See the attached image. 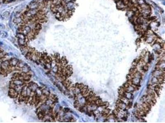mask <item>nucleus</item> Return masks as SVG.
<instances>
[{"label":"nucleus","instance_id":"f03ea898","mask_svg":"<svg viewBox=\"0 0 165 123\" xmlns=\"http://www.w3.org/2000/svg\"><path fill=\"white\" fill-rule=\"evenodd\" d=\"M9 61H10V65L12 67H16L19 62V60L16 58L11 59Z\"/></svg>","mask_w":165,"mask_h":123},{"label":"nucleus","instance_id":"423d86ee","mask_svg":"<svg viewBox=\"0 0 165 123\" xmlns=\"http://www.w3.org/2000/svg\"><path fill=\"white\" fill-rule=\"evenodd\" d=\"M140 41H141L140 39H137V40H136V44H137V45H138V46L140 45Z\"/></svg>","mask_w":165,"mask_h":123},{"label":"nucleus","instance_id":"f257e3e1","mask_svg":"<svg viewBox=\"0 0 165 123\" xmlns=\"http://www.w3.org/2000/svg\"><path fill=\"white\" fill-rule=\"evenodd\" d=\"M116 3V6L118 9L121 10H126L127 7L124 5V3H123L121 0H120L118 1Z\"/></svg>","mask_w":165,"mask_h":123},{"label":"nucleus","instance_id":"20e7f679","mask_svg":"<svg viewBox=\"0 0 165 123\" xmlns=\"http://www.w3.org/2000/svg\"><path fill=\"white\" fill-rule=\"evenodd\" d=\"M8 36V34L6 32L0 31V37H6Z\"/></svg>","mask_w":165,"mask_h":123},{"label":"nucleus","instance_id":"7ed1b4c3","mask_svg":"<svg viewBox=\"0 0 165 123\" xmlns=\"http://www.w3.org/2000/svg\"><path fill=\"white\" fill-rule=\"evenodd\" d=\"M42 94L45 95L47 97H49V96L50 95V92L49 91H48V90H47V89H42Z\"/></svg>","mask_w":165,"mask_h":123},{"label":"nucleus","instance_id":"39448f33","mask_svg":"<svg viewBox=\"0 0 165 123\" xmlns=\"http://www.w3.org/2000/svg\"><path fill=\"white\" fill-rule=\"evenodd\" d=\"M10 15V12L8 11H6L5 12H3V16L4 18H6L8 17Z\"/></svg>","mask_w":165,"mask_h":123},{"label":"nucleus","instance_id":"6e6552de","mask_svg":"<svg viewBox=\"0 0 165 123\" xmlns=\"http://www.w3.org/2000/svg\"><path fill=\"white\" fill-rule=\"evenodd\" d=\"M4 28V26H3V25L0 24V28Z\"/></svg>","mask_w":165,"mask_h":123},{"label":"nucleus","instance_id":"0eeeda50","mask_svg":"<svg viewBox=\"0 0 165 123\" xmlns=\"http://www.w3.org/2000/svg\"><path fill=\"white\" fill-rule=\"evenodd\" d=\"M69 109H68V108H65V109H64V111L65 112H69Z\"/></svg>","mask_w":165,"mask_h":123}]
</instances>
